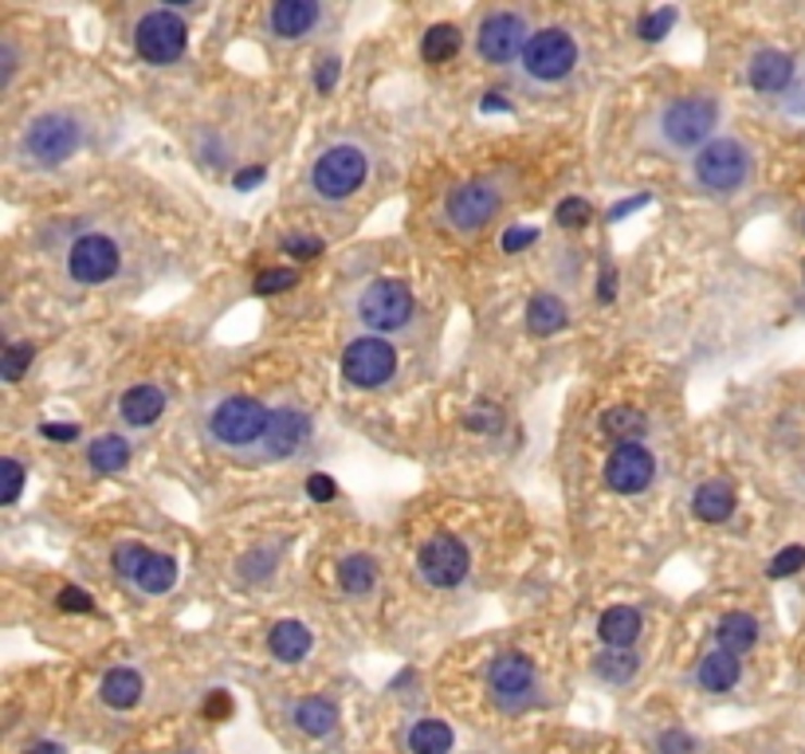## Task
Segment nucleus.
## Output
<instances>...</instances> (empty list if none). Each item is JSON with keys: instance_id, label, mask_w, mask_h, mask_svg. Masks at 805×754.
Returning <instances> with one entry per match:
<instances>
[{"instance_id": "f257e3e1", "label": "nucleus", "mask_w": 805, "mask_h": 754, "mask_svg": "<svg viewBox=\"0 0 805 754\" xmlns=\"http://www.w3.org/2000/svg\"><path fill=\"white\" fill-rule=\"evenodd\" d=\"M272 412L268 405H260L256 397H221L205 409V433H209L212 444L221 448H232V453H244V448H256L263 444L268 429H272Z\"/></svg>"}, {"instance_id": "f03ea898", "label": "nucleus", "mask_w": 805, "mask_h": 754, "mask_svg": "<svg viewBox=\"0 0 805 754\" xmlns=\"http://www.w3.org/2000/svg\"><path fill=\"white\" fill-rule=\"evenodd\" d=\"M366 177H370V153L358 141H334L314 158L311 193L322 205H343L362 189Z\"/></svg>"}, {"instance_id": "7ed1b4c3", "label": "nucleus", "mask_w": 805, "mask_h": 754, "mask_svg": "<svg viewBox=\"0 0 805 754\" xmlns=\"http://www.w3.org/2000/svg\"><path fill=\"white\" fill-rule=\"evenodd\" d=\"M79 146H83V126L67 111L36 114L21 134V158L28 165H36V170H55V165L75 158Z\"/></svg>"}, {"instance_id": "20e7f679", "label": "nucleus", "mask_w": 805, "mask_h": 754, "mask_svg": "<svg viewBox=\"0 0 805 754\" xmlns=\"http://www.w3.org/2000/svg\"><path fill=\"white\" fill-rule=\"evenodd\" d=\"M660 126V141L668 150L680 153H699L707 141L715 138V126H719V102L707 99V95H684V99H672L656 119Z\"/></svg>"}, {"instance_id": "39448f33", "label": "nucleus", "mask_w": 805, "mask_h": 754, "mask_svg": "<svg viewBox=\"0 0 805 754\" xmlns=\"http://www.w3.org/2000/svg\"><path fill=\"white\" fill-rule=\"evenodd\" d=\"M692 170H695V182L704 185L707 193H715V197H731V193H739L746 182H751L755 158H751V150H746L739 138L719 134V138H711L704 150L695 153Z\"/></svg>"}, {"instance_id": "423d86ee", "label": "nucleus", "mask_w": 805, "mask_h": 754, "mask_svg": "<svg viewBox=\"0 0 805 754\" xmlns=\"http://www.w3.org/2000/svg\"><path fill=\"white\" fill-rule=\"evenodd\" d=\"M519 67H523L527 79L538 83V87H558V83H566L578 67L574 32L558 28V24H546V28L531 32Z\"/></svg>"}, {"instance_id": "0eeeda50", "label": "nucleus", "mask_w": 805, "mask_h": 754, "mask_svg": "<svg viewBox=\"0 0 805 754\" xmlns=\"http://www.w3.org/2000/svg\"><path fill=\"white\" fill-rule=\"evenodd\" d=\"M189 48V24L177 16V9H153L134 24V51L153 67H170Z\"/></svg>"}, {"instance_id": "6e6552de", "label": "nucleus", "mask_w": 805, "mask_h": 754, "mask_svg": "<svg viewBox=\"0 0 805 754\" xmlns=\"http://www.w3.org/2000/svg\"><path fill=\"white\" fill-rule=\"evenodd\" d=\"M354 311H358L362 326H370L373 334H389V331L409 326V319H413V311H417V299H413V292H409V283L373 280L370 287L358 295Z\"/></svg>"}, {"instance_id": "1a4fd4ad", "label": "nucleus", "mask_w": 805, "mask_h": 754, "mask_svg": "<svg viewBox=\"0 0 805 754\" xmlns=\"http://www.w3.org/2000/svg\"><path fill=\"white\" fill-rule=\"evenodd\" d=\"M397 373V350H393L389 338L382 334H366V338H354L343 354V378L354 390H382L389 385V378Z\"/></svg>"}, {"instance_id": "9d476101", "label": "nucleus", "mask_w": 805, "mask_h": 754, "mask_svg": "<svg viewBox=\"0 0 805 754\" xmlns=\"http://www.w3.org/2000/svg\"><path fill=\"white\" fill-rule=\"evenodd\" d=\"M527 21L519 12H492L483 16L480 32H475V51H480L483 63L492 67H507V63L523 60V48H527Z\"/></svg>"}, {"instance_id": "9b49d317", "label": "nucleus", "mask_w": 805, "mask_h": 754, "mask_svg": "<svg viewBox=\"0 0 805 754\" xmlns=\"http://www.w3.org/2000/svg\"><path fill=\"white\" fill-rule=\"evenodd\" d=\"M417 570L433 590H456L472 570V554L456 534H436L417 554Z\"/></svg>"}, {"instance_id": "f8f14e48", "label": "nucleus", "mask_w": 805, "mask_h": 754, "mask_svg": "<svg viewBox=\"0 0 805 754\" xmlns=\"http://www.w3.org/2000/svg\"><path fill=\"white\" fill-rule=\"evenodd\" d=\"M119 268H122L119 244H114L111 236H102V232H87V236H79L67 251V272H71V280L83 283V287L111 283L114 275H119Z\"/></svg>"}, {"instance_id": "ddd939ff", "label": "nucleus", "mask_w": 805, "mask_h": 754, "mask_svg": "<svg viewBox=\"0 0 805 754\" xmlns=\"http://www.w3.org/2000/svg\"><path fill=\"white\" fill-rule=\"evenodd\" d=\"M499 205H504V197H499L495 185L463 182L448 193V201H444V221L453 224L456 232H480L495 221Z\"/></svg>"}, {"instance_id": "4468645a", "label": "nucleus", "mask_w": 805, "mask_h": 754, "mask_svg": "<svg viewBox=\"0 0 805 754\" xmlns=\"http://www.w3.org/2000/svg\"><path fill=\"white\" fill-rule=\"evenodd\" d=\"M487 692H492V704L504 707V712L527 707L534 695V664L523 653L495 656L492 668H487Z\"/></svg>"}, {"instance_id": "2eb2a0df", "label": "nucleus", "mask_w": 805, "mask_h": 754, "mask_svg": "<svg viewBox=\"0 0 805 754\" xmlns=\"http://www.w3.org/2000/svg\"><path fill=\"white\" fill-rule=\"evenodd\" d=\"M656 480V456L644 444H617L605 460V483L617 495H641Z\"/></svg>"}, {"instance_id": "dca6fc26", "label": "nucleus", "mask_w": 805, "mask_h": 754, "mask_svg": "<svg viewBox=\"0 0 805 754\" xmlns=\"http://www.w3.org/2000/svg\"><path fill=\"white\" fill-rule=\"evenodd\" d=\"M307 441H311V417L302 409H275L272 429L263 436V456L268 460H292Z\"/></svg>"}, {"instance_id": "f3484780", "label": "nucleus", "mask_w": 805, "mask_h": 754, "mask_svg": "<svg viewBox=\"0 0 805 754\" xmlns=\"http://www.w3.org/2000/svg\"><path fill=\"white\" fill-rule=\"evenodd\" d=\"M322 21V9L311 0H275L268 9V28L275 40H302L311 36Z\"/></svg>"}, {"instance_id": "a211bd4d", "label": "nucleus", "mask_w": 805, "mask_h": 754, "mask_svg": "<svg viewBox=\"0 0 805 754\" xmlns=\"http://www.w3.org/2000/svg\"><path fill=\"white\" fill-rule=\"evenodd\" d=\"M746 83L758 95H782L794 83V60L778 48H758L746 63Z\"/></svg>"}, {"instance_id": "6ab92c4d", "label": "nucleus", "mask_w": 805, "mask_h": 754, "mask_svg": "<svg viewBox=\"0 0 805 754\" xmlns=\"http://www.w3.org/2000/svg\"><path fill=\"white\" fill-rule=\"evenodd\" d=\"M165 390H158V385H134V390H126L119 397V417L131 429H150V424L161 421V412H165Z\"/></svg>"}, {"instance_id": "aec40b11", "label": "nucleus", "mask_w": 805, "mask_h": 754, "mask_svg": "<svg viewBox=\"0 0 805 754\" xmlns=\"http://www.w3.org/2000/svg\"><path fill=\"white\" fill-rule=\"evenodd\" d=\"M641 614L633 605H609L602 617H597V636H602L609 648H633L641 641Z\"/></svg>"}, {"instance_id": "412c9836", "label": "nucleus", "mask_w": 805, "mask_h": 754, "mask_svg": "<svg viewBox=\"0 0 805 754\" xmlns=\"http://www.w3.org/2000/svg\"><path fill=\"white\" fill-rule=\"evenodd\" d=\"M695 680H699V688H704V692L723 695V692H731L739 680H743V664H739L735 653L715 648V653H707L704 660H699V668H695Z\"/></svg>"}, {"instance_id": "4be33fe9", "label": "nucleus", "mask_w": 805, "mask_h": 754, "mask_svg": "<svg viewBox=\"0 0 805 754\" xmlns=\"http://www.w3.org/2000/svg\"><path fill=\"white\" fill-rule=\"evenodd\" d=\"M735 487L727 480H707L695 487L692 495V511L704 519V523H727L735 515Z\"/></svg>"}, {"instance_id": "5701e85b", "label": "nucleus", "mask_w": 805, "mask_h": 754, "mask_svg": "<svg viewBox=\"0 0 805 754\" xmlns=\"http://www.w3.org/2000/svg\"><path fill=\"white\" fill-rule=\"evenodd\" d=\"M131 456H134L131 441H126V436H119V433L95 436L91 448H87V463H91L95 475H119V472H126Z\"/></svg>"}, {"instance_id": "b1692460", "label": "nucleus", "mask_w": 805, "mask_h": 754, "mask_svg": "<svg viewBox=\"0 0 805 754\" xmlns=\"http://www.w3.org/2000/svg\"><path fill=\"white\" fill-rule=\"evenodd\" d=\"M311 644H314V636L302 621H280L272 633H268V648H272V656L280 664H299L302 656L311 653Z\"/></svg>"}, {"instance_id": "393cba45", "label": "nucleus", "mask_w": 805, "mask_h": 754, "mask_svg": "<svg viewBox=\"0 0 805 754\" xmlns=\"http://www.w3.org/2000/svg\"><path fill=\"white\" fill-rule=\"evenodd\" d=\"M715 641H719V648L723 653H735V656H743V653H751L758 644V621L751 614H723L719 617V625H715Z\"/></svg>"}, {"instance_id": "a878e982", "label": "nucleus", "mask_w": 805, "mask_h": 754, "mask_svg": "<svg viewBox=\"0 0 805 754\" xmlns=\"http://www.w3.org/2000/svg\"><path fill=\"white\" fill-rule=\"evenodd\" d=\"M141 692H146V684H141V676L134 672V668H111L99 684L102 704L114 707V712H131L141 700Z\"/></svg>"}, {"instance_id": "bb28decb", "label": "nucleus", "mask_w": 805, "mask_h": 754, "mask_svg": "<svg viewBox=\"0 0 805 754\" xmlns=\"http://www.w3.org/2000/svg\"><path fill=\"white\" fill-rule=\"evenodd\" d=\"M292 719H295V727H299L302 734H311V739H326V734H334V727H338V707H334L331 700H322V695H311V700L295 704Z\"/></svg>"}, {"instance_id": "cd10ccee", "label": "nucleus", "mask_w": 805, "mask_h": 754, "mask_svg": "<svg viewBox=\"0 0 805 754\" xmlns=\"http://www.w3.org/2000/svg\"><path fill=\"white\" fill-rule=\"evenodd\" d=\"M566 319H570V311H566V302L558 299V295H534L531 302H527V331L538 334V338H550V334H558L566 326Z\"/></svg>"}, {"instance_id": "c85d7f7f", "label": "nucleus", "mask_w": 805, "mask_h": 754, "mask_svg": "<svg viewBox=\"0 0 805 754\" xmlns=\"http://www.w3.org/2000/svg\"><path fill=\"white\" fill-rule=\"evenodd\" d=\"M644 429H648V421L633 405H614V409L602 412V433L617 444H641Z\"/></svg>"}, {"instance_id": "c756f323", "label": "nucleus", "mask_w": 805, "mask_h": 754, "mask_svg": "<svg viewBox=\"0 0 805 754\" xmlns=\"http://www.w3.org/2000/svg\"><path fill=\"white\" fill-rule=\"evenodd\" d=\"M636 672H641V656H636L633 648H605L594 660V676L605 680V684L621 688V684H629Z\"/></svg>"}, {"instance_id": "7c9ffc66", "label": "nucleus", "mask_w": 805, "mask_h": 754, "mask_svg": "<svg viewBox=\"0 0 805 754\" xmlns=\"http://www.w3.org/2000/svg\"><path fill=\"white\" fill-rule=\"evenodd\" d=\"M338 585H343L350 597H366L377 585V563L370 554H350L338 563Z\"/></svg>"}, {"instance_id": "2f4dec72", "label": "nucleus", "mask_w": 805, "mask_h": 754, "mask_svg": "<svg viewBox=\"0 0 805 754\" xmlns=\"http://www.w3.org/2000/svg\"><path fill=\"white\" fill-rule=\"evenodd\" d=\"M453 743H456V734L444 719H421V724H413V731H409V751L413 754H448Z\"/></svg>"}, {"instance_id": "473e14b6", "label": "nucleus", "mask_w": 805, "mask_h": 754, "mask_svg": "<svg viewBox=\"0 0 805 754\" xmlns=\"http://www.w3.org/2000/svg\"><path fill=\"white\" fill-rule=\"evenodd\" d=\"M141 590V594H170L173 585H177V558H170V554H150V563L141 566L138 582H134Z\"/></svg>"}, {"instance_id": "72a5a7b5", "label": "nucleus", "mask_w": 805, "mask_h": 754, "mask_svg": "<svg viewBox=\"0 0 805 754\" xmlns=\"http://www.w3.org/2000/svg\"><path fill=\"white\" fill-rule=\"evenodd\" d=\"M460 28L456 24H433V28L424 32V40H421V55L424 63H448L460 55Z\"/></svg>"}, {"instance_id": "f704fd0d", "label": "nucleus", "mask_w": 805, "mask_h": 754, "mask_svg": "<svg viewBox=\"0 0 805 754\" xmlns=\"http://www.w3.org/2000/svg\"><path fill=\"white\" fill-rule=\"evenodd\" d=\"M150 554L153 551H146L141 543H119V546H114V554H111L114 573H119V578H126V582H138V573H141V566L150 563Z\"/></svg>"}, {"instance_id": "c9c22d12", "label": "nucleus", "mask_w": 805, "mask_h": 754, "mask_svg": "<svg viewBox=\"0 0 805 754\" xmlns=\"http://www.w3.org/2000/svg\"><path fill=\"white\" fill-rule=\"evenodd\" d=\"M32 358H36V346L32 343L4 346V354H0V378H4L9 385H16L24 378V370L32 366Z\"/></svg>"}, {"instance_id": "e433bc0d", "label": "nucleus", "mask_w": 805, "mask_h": 754, "mask_svg": "<svg viewBox=\"0 0 805 754\" xmlns=\"http://www.w3.org/2000/svg\"><path fill=\"white\" fill-rule=\"evenodd\" d=\"M295 283H299V272H295V268H263V272L256 275L252 292L268 299V295H283V292H292Z\"/></svg>"}, {"instance_id": "4c0bfd02", "label": "nucleus", "mask_w": 805, "mask_h": 754, "mask_svg": "<svg viewBox=\"0 0 805 754\" xmlns=\"http://www.w3.org/2000/svg\"><path fill=\"white\" fill-rule=\"evenodd\" d=\"M672 24H676V9H672V4H665V9L644 12L641 21H636V32H641V40L656 44V40H665L668 32H672Z\"/></svg>"}, {"instance_id": "58836bf2", "label": "nucleus", "mask_w": 805, "mask_h": 754, "mask_svg": "<svg viewBox=\"0 0 805 754\" xmlns=\"http://www.w3.org/2000/svg\"><path fill=\"white\" fill-rule=\"evenodd\" d=\"M554 221L562 224V228H585V224L594 221V205L585 201V197H566V201L554 209Z\"/></svg>"}, {"instance_id": "ea45409f", "label": "nucleus", "mask_w": 805, "mask_h": 754, "mask_svg": "<svg viewBox=\"0 0 805 754\" xmlns=\"http://www.w3.org/2000/svg\"><path fill=\"white\" fill-rule=\"evenodd\" d=\"M802 566H805V546H785V551H778L775 558H770V566H766V578L782 582V578H794Z\"/></svg>"}, {"instance_id": "a19ab883", "label": "nucleus", "mask_w": 805, "mask_h": 754, "mask_svg": "<svg viewBox=\"0 0 805 754\" xmlns=\"http://www.w3.org/2000/svg\"><path fill=\"white\" fill-rule=\"evenodd\" d=\"M0 475H4V507H16L24 492V480H28V475H24V463L9 456V460L0 463Z\"/></svg>"}, {"instance_id": "79ce46f5", "label": "nucleus", "mask_w": 805, "mask_h": 754, "mask_svg": "<svg viewBox=\"0 0 805 754\" xmlns=\"http://www.w3.org/2000/svg\"><path fill=\"white\" fill-rule=\"evenodd\" d=\"M463 424H468L472 433H499V429H504V409H495V405H475Z\"/></svg>"}, {"instance_id": "37998d69", "label": "nucleus", "mask_w": 805, "mask_h": 754, "mask_svg": "<svg viewBox=\"0 0 805 754\" xmlns=\"http://www.w3.org/2000/svg\"><path fill=\"white\" fill-rule=\"evenodd\" d=\"M55 605H60L63 614H95V602L87 590H79V585H63L60 594H55Z\"/></svg>"}, {"instance_id": "c03bdc74", "label": "nucleus", "mask_w": 805, "mask_h": 754, "mask_svg": "<svg viewBox=\"0 0 805 754\" xmlns=\"http://www.w3.org/2000/svg\"><path fill=\"white\" fill-rule=\"evenodd\" d=\"M322 248H326V244H322L319 236H283V251H287L292 260H319Z\"/></svg>"}, {"instance_id": "a18cd8bd", "label": "nucleus", "mask_w": 805, "mask_h": 754, "mask_svg": "<svg viewBox=\"0 0 805 754\" xmlns=\"http://www.w3.org/2000/svg\"><path fill=\"white\" fill-rule=\"evenodd\" d=\"M302 492L311 495L314 503H334L338 499V483H334L326 472H311L307 475V483H302Z\"/></svg>"}, {"instance_id": "49530a36", "label": "nucleus", "mask_w": 805, "mask_h": 754, "mask_svg": "<svg viewBox=\"0 0 805 754\" xmlns=\"http://www.w3.org/2000/svg\"><path fill=\"white\" fill-rule=\"evenodd\" d=\"M695 751V739L684 731H665L660 739H656V754H692Z\"/></svg>"}, {"instance_id": "de8ad7c7", "label": "nucleus", "mask_w": 805, "mask_h": 754, "mask_svg": "<svg viewBox=\"0 0 805 754\" xmlns=\"http://www.w3.org/2000/svg\"><path fill=\"white\" fill-rule=\"evenodd\" d=\"M338 71H343L338 55H326V60L319 63V71H314V91H319V95H331V91H334V83H338Z\"/></svg>"}, {"instance_id": "09e8293b", "label": "nucleus", "mask_w": 805, "mask_h": 754, "mask_svg": "<svg viewBox=\"0 0 805 754\" xmlns=\"http://www.w3.org/2000/svg\"><path fill=\"white\" fill-rule=\"evenodd\" d=\"M272 563H275V554L272 551H256L248 554L240 563V578H268L272 573Z\"/></svg>"}, {"instance_id": "8fccbe9b", "label": "nucleus", "mask_w": 805, "mask_h": 754, "mask_svg": "<svg viewBox=\"0 0 805 754\" xmlns=\"http://www.w3.org/2000/svg\"><path fill=\"white\" fill-rule=\"evenodd\" d=\"M504 251H523V248H531V244H538V228H523V224H515V228H507L504 232Z\"/></svg>"}, {"instance_id": "3c124183", "label": "nucleus", "mask_w": 805, "mask_h": 754, "mask_svg": "<svg viewBox=\"0 0 805 754\" xmlns=\"http://www.w3.org/2000/svg\"><path fill=\"white\" fill-rule=\"evenodd\" d=\"M205 715H209V719H228V715H232V695L224 692V688L209 692V700H205Z\"/></svg>"}, {"instance_id": "603ef678", "label": "nucleus", "mask_w": 805, "mask_h": 754, "mask_svg": "<svg viewBox=\"0 0 805 754\" xmlns=\"http://www.w3.org/2000/svg\"><path fill=\"white\" fill-rule=\"evenodd\" d=\"M40 436H48L55 444H71L79 441V424H40Z\"/></svg>"}, {"instance_id": "864d4df0", "label": "nucleus", "mask_w": 805, "mask_h": 754, "mask_svg": "<svg viewBox=\"0 0 805 754\" xmlns=\"http://www.w3.org/2000/svg\"><path fill=\"white\" fill-rule=\"evenodd\" d=\"M263 177H268V170H263V165H244V170L232 177V185H236L240 193H248V189H256Z\"/></svg>"}, {"instance_id": "5fc2aeb1", "label": "nucleus", "mask_w": 805, "mask_h": 754, "mask_svg": "<svg viewBox=\"0 0 805 754\" xmlns=\"http://www.w3.org/2000/svg\"><path fill=\"white\" fill-rule=\"evenodd\" d=\"M648 205V193H641V197H633V201H617L614 209H609V221H621V217H629V212L644 209Z\"/></svg>"}, {"instance_id": "6e6d98bb", "label": "nucleus", "mask_w": 805, "mask_h": 754, "mask_svg": "<svg viewBox=\"0 0 805 754\" xmlns=\"http://www.w3.org/2000/svg\"><path fill=\"white\" fill-rule=\"evenodd\" d=\"M614 295H617V272H614V268H605L602 287H597V299H602V302H614Z\"/></svg>"}, {"instance_id": "4d7b16f0", "label": "nucleus", "mask_w": 805, "mask_h": 754, "mask_svg": "<svg viewBox=\"0 0 805 754\" xmlns=\"http://www.w3.org/2000/svg\"><path fill=\"white\" fill-rule=\"evenodd\" d=\"M480 107H483V111H487V114H492V111H511V102H507V99H499V95H487V99H483L480 102Z\"/></svg>"}, {"instance_id": "13d9d810", "label": "nucleus", "mask_w": 805, "mask_h": 754, "mask_svg": "<svg viewBox=\"0 0 805 754\" xmlns=\"http://www.w3.org/2000/svg\"><path fill=\"white\" fill-rule=\"evenodd\" d=\"M28 754H63V746L60 743H36V746H28Z\"/></svg>"}, {"instance_id": "bf43d9fd", "label": "nucleus", "mask_w": 805, "mask_h": 754, "mask_svg": "<svg viewBox=\"0 0 805 754\" xmlns=\"http://www.w3.org/2000/svg\"><path fill=\"white\" fill-rule=\"evenodd\" d=\"M802 280H805V268H802Z\"/></svg>"}, {"instance_id": "052dcab7", "label": "nucleus", "mask_w": 805, "mask_h": 754, "mask_svg": "<svg viewBox=\"0 0 805 754\" xmlns=\"http://www.w3.org/2000/svg\"><path fill=\"white\" fill-rule=\"evenodd\" d=\"M802 228H805V221H802Z\"/></svg>"}]
</instances>
